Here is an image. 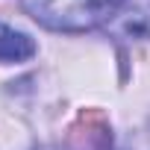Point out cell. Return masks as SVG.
<instances>
[{
	"label": "cell",
	"instance_id": "obj_2",
	"mask_svg": "<svg viewBox=\"0 0 150 150\" xmlns=\"http://www.w3.org/2000/svg\"><path fill=\"white\" fill-rule=\"evenodd\" d=\"M109 24L121 35L150 38V0H118Z\"/></svg>",
	"mask_w": 150,
	"mask_h": 150
},
{
	"label": "cell",
	"instance_id": "obj_1",
	"mask_svg": "<svg viewBox=\"0 0 150 150\" xmlns=\"http://www.w3.org/2000/svg\"><path fill=\"white\" fill-rule=\"evenodd\" d=\"M27 15L56 33H86L109 24L118 0H21Z\"/></svg>",
	"mask_w": 150,
	"mask_h": 150
},
{
	"label": "cell",
	"instance_id": "obj_3",
	"mask_svg": "<svg viewBox=\"0 0 150 150\" xmlns=\"http://www.w3.org/2000/svg\"><path fill=\"white\" fill-rule=\"evenodd\" d=\"M33 53H35V41L27 33L0 24V62H24Z\"/></svg>",
	"mask_w": 150,
	"mask_h": 150
}]
</instances>
